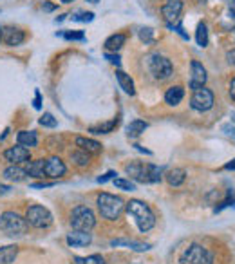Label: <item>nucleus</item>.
I'll return each mask as SVG.
<instances>
[{
  "mask_svg": "<svg viewBox=\"0 0 235 264\" xmlns=\"http://www.w3.org/2000/svg\"><path fill=\"white\" fill-rule=\"evenodd\" d=\"M17 141L18 145H22V147H36L38 145V136H36L35 130H20L17 134Z\"/></svg>",
  "mask_w": 235,
  "mask_h": 264,
  "instance_id": "obj_19",
  "label": "nucleus"
},
{
  "mask_svg": "<svg viewBox=\"0 0 235 264\" xmlns=\"http://www.w3.org/2000/svg\"><path fill=\"white\" fill-rule=\"evenodd\" d=\"M26 172L29 178H36V179H44L45 178V159H35V161H27Z\"/></svg>",
  "mask_w": 235,
  "mask_h": 264,
  "instance_id": "obj_18",
  "label": "nucleus"
},
{
  "mask_svg": "<svg viewBox=\"0 0 235 264\" xmlns=\"http://www.w3.org/2000/svg\"><path fill=\"white\" fill-rule=\"evenodd\" d=\"M4 159L11 163V165H20V163H27L31 159V152H29V148L22 147V145H17V147H9L6 150Z\"/></svg>",
  "mask_w": 235,
  "mask_h": 264,
  "instance_id": "obj_12",
  "label": "nucleus"
},
{
  "mask_svg": "<svg viewBox=\"0 0 235 264\" xmlns=\"http://www.w3.org/2000/svg\"><path fill=\"white\" fill-rule=\"evenodd\" d=\"M147 129H149V123H147V121L134 120V121H131V123L127 125V136H129V138H138V136L143 134Z\"/></svg>",
  "mask_w": 235,
  "mask_h": 264,
  "instance_id": "obj_22",
  "label": "nucleus"
},
{
  "mask_svg": "<svg viewBox=\"0 0 235 264\" xmlns=\"http://www.w3.org/2000/svg\"><path fill=\"white\" fill-rule=\"evenodd\" d=\"M199 2H201V4H203V2H204V0H199Z\"/></svg>",
  "mask_w": 235,
  "mask_h": 264,
  "instance_id": "obj_52",
  "label": "nucleus"
},
{
  "mask_svg": "<svg viewBox=\"0 0 235 264\" xmlns=\"http://www.w3.org/2000/svg\"><path fill=\"white\" fill-rule=\"evenodd\" d=\"M125 172L140 183H158V181H161V168H158L156 165H143L140 161H134L125 166Z\"/></svg>",
  "mask_w": 235,
  "mask_h": 264,
  "instance_id": "obj_3",
  "label": "nucleus"
},
{
  "mask_svg": "<svg viewBox=\"0 0 235 264\" xmlns=\"http://www.w3.org/2000/svg\"><path fill=\"white\" fill-rule=\"evenodd\" d=\"M183 98H185V89H183L181 85L170 87V89L165 93V103H167V105H170V107H176V105H179Z\"/></svg>",
  "mask_w": 235,
  "mask_h": 264,
  "instance_id": "obj_17",
  "label": "nucleus"
},
{
  "mask_svg": "<svg viewBox=\"0 0 235 264\" xmlns=\"http://www.w3.org/2000/svg\"><path fill=\"white\" fill-rule=\"evenodd\" d=\"M230 98L235 102V78L230 81Z\"/></svg>",
  "mask_w": 235,
  "mask_h": 264,
  "instance_id": "obj_44",
  "label": "nucleus"
},
{
  "mask_svg": "<svg viewBox=\"0 0 235 264\" xmlns=\"http://www.w3.org/2000/svg\"><path fill=\"white\" fill-rule=\"evenodd\" d=\"M228 11H230V15H231L230 18H235V0H230V4H228Z\"/></svg>",
  "mask_w": 235,
  "mask_h": 264,
  "instance_id": "obj_42",
  "label": "nucleus"
},
{
  "mask_svg": "<svg viewBox=\"0 0 235 264\" xmlns=\"http://www.w3.org/2000/svg\"><path fill=\"white\" fill-rule=\"evenodd\" d=\"M190 69H192V80H190V89H201V87H204V83H206V69L203 67V63L197 62V60H194V62L190 63Z\"/></svg>",
  "mask_w": 235,
  "mask_h": 264,
  "instance_id": "obj_14",
  "label": "nucleus"
},
{
  "mask_svg": "<svg viewBox=\"0 0 235 264\" xmlns=\"http://www.w3.org/2000/svg\"><path fill=\"white\" fill-rule=\"evenodd\" d=\"M90 241H92V235L89 232H78V230H74V232H71L67 235V244L72 248L87 246V244H90Z\"/></svg>",
  "mask_w": 235,
  "mask_h": 264,
  "instance_id": "obj_15",
  "label": "nucleus"
},
{
  "mask_svg": "<svg viewBox=\"0 0 235 264\" xmlns=\"http://www.w3.org/2000/svg\"><path fill=\"white\" fill-rule=\"evenodd\" d=\"M138 35H140L141 42H145V44H152L154 42V29L152 27H141L140 31H138Z\"/></svg>",
  "mask_w": 235,
  "mask_h": 264,
  "instance_id": "obj_34",
  "label": "nucleus"
},
{
  "mask_svg": "<svg viewBox=\"0 0 235 264\" xmlns=\"http://www.w3.org/2000/svg\"><path fill=\"white\" fill-rule=\"evenodd\" d=\"M71 226L78 232H90L96 226V215L90 210L89 206H76L71 212V219H69Z\"/></svg>",
  "mask_w": 235,
  "mask_h": 264,
  "instance_id": "obj_5",
  "label": "nucleus"
},
{
  "mask_svg": "<svg viewBox=\"0 0 235 264\" xmlns=\"http://www.w3.org/2000/svg\"><path fill=\"white\" fill-rule=\"evenodd\" d=\"M127 40V36L122 35V33H116V35H110L105 40V49L107 51H118V49H122L123 44H125Z\"/></svg>",
  "mask_w": 235,
  "mask_h": 264,
  "instance_id": "obj_26",
  "label": "nucleus"
},
{
  "mask_svg": "<svg viewBox=\"0 0 235 264\" xmlns=\"http://www.w3.org/2000/svg\"><path fill=\"white\" fill-rule=\"evenodd\" d=\"M149 69L156 80H168L172 76V72H174L172 62L167 56H161V54L149 56Z\"/></svg>",
  "mask_w": 235,
  "mask_h": 264,
  "instance_id": "obj_8",
  "label": "nucleus"
},
{
  "mask_svg": "<svg viewBox=\"0 0 235 264\" xmlns=\"http://www.w3.org/2000/svg\"><path fill=\"white\" fill-rule=\"evenodd\" d=\"M167 181L170 187H181V185L185 183L186 179V172L183 170V168H172V170L167 172Z\"/></svg>",
  "mask_w": 235,
  "mask_h": 264,
  "instance_id": "obj_24",
  "label": "nucleus"
},
{
  "mask_svg": "<svg viewBox=\"0 0 235 264\" xmlns=\"http://www.w3.org/2000/svg\"><path fill=\"white\" fill-rule=\"evenodd\" d=\"M118 123H120V118H114V120L107 121V123H101V125L90 127L89 132H92V134H108V132H112V130L116 129Z\"/></svg>",
  "mask_w": 235,
  "mask_h": 264,
  "instance_id": "obj_27",
  "label": "nucleus"
},
{
  "mask_svg": "<svg viewBox=\"0 0 235 264\" xmlns=\"http://www.w3.org/2000/svg\"><path fill=\"white\" fill-rule=\"evenodd\" d=\"M228 206H235V196H233V192H228V197H226L224 201H221L219 203V205L215 206V208H213V212H221V210H224V208H228Z\"/></svg>",
  "mask_w": 235,
  "mask_h": 264,
  "instance_id": "obj_35",
  "label": "nucleus"
},
{
  "mask_svg": "<svg viewBox=\"0 0 235 264\" xmlns=\"http://www.w3.org/2000/svg\"><path fill=\"white\" fill-rule=\"evenodd\" d=\"M181 13H183V2H181V0H167L161 8V15L168 27L179 24Z\"/></svg>",
  "mask_w": 235,
  "mask_h": 264,
  "instance_id": "obj_10",
  "label": "nucleus"
},
{
  "mask_svg": "<svg viewBox=\"0 0 235 264\" xmlns=\"http://www.w3.org/2000/svg\"><path fill=\"white\" fill-rule=\"evenodd\" d=\"M224 170H235V157L231 159V161H228L224 165Z\"/></svg>",
  "mask_w": 235,
  "mask_h": 264,
  "instance_id": "obj_46",
  "label": "nucleus"
},
{
  "mask_svg": "<svg viewBox=\"0 0 235 264\" xmlns=\"http://www.w3.org/2000/svg\"><path fill=\"white\" fill-rule=\"evenodd\" d=\"M60 36H63L65 40H80V42L85 40V33L83 31H63L60 33Z\"/></svg>",
  "mask_w": 235,
  "mask_h": 264,
  "instance_id": "obj_36",
  "label": "nucleus"
},
{
  "mask_svg": "<svg viewBox=\"0 0 235 264\" xmlns=\"http://www.w3.org/2000/svg\"><path fill=\"white\" fill-rule=\"evenodd\" d=\"M96 203H98V210L101 217L107 221L120 219V215L125 210V203L122 197L112 196V194H99Z\"/></svg>",
  "mask_w": 235,
  "mask_h": 264,
  "instance_id": "obj_2",
  "label": "nucleus"
},
{
  "mask_svg": "<svg viewBox=\"0 0 235 264\" xmlns=\"http://www.w3.org/2000/svg\"><path fill=\"white\" fill-rule=\"evenodd\" d=\"M114 175H118L116 172H114V170H108L105 175H99V178H98V183H101V185H103V183H107L108 179H112Z\"/></svg>",
  "mask_w": 235,
  "mask_h": 264,
  "instance_id": "obj_38",
  "label": "nucleus"
},
{
  "mask_svg": "<svg viewBox=\"0 0 235 264\" xmlns=\"http://www.w3.org/2000/svg\"><path fill=\"white\" fill-rule=\"evenodd\" d=\"M105 58H107L108 62L112 63V65H118V67H120V65H122V58H120V56H118V54H112V53H105Z\"/></svg>",
  "mask_w": 235,
  "mask_h": 264,
  "instance_id": "obj_37",
  "label": "nucleus"
},
{
  "mask_svg": "<svg viewBox=\"0 0 235 264\" xmlns=\"http://www.w3.org/2000/svg\"><path fill=\"white\" fill-rule=\"evenodd\" d=\"M212 253L201 244H190L179 257L181 264H212Z\"/></svg>",
  "mask_w": 235,
  "mask_h": 264,
  "instance_id": "obj_7",
  "label": "nucleus"
},
{
  "mask_svg": "<svg viewBox=\"0 0 235 264\" xmlns=\"http://www.w3.org/2000/svg\"><path fill=\"white\" fill-rule=\"evenodd\" d=\"M71 161L76 166H87L90 163V156H89V152H85V150H81L80 148V150L71 154Z\"/></svg>",
  "mask_w": 235,
  "mask_h": 264,
  "instance_id": "obj_28",
  "label": "nucleus"
},
{
  "mask_svg": "<svg viewBox=\"0 0 235 264\" xmlns=\"http://www.w3.org/2000/svg\"><path fill=\"white\" fill-rule=\"evenodd\" d=\"M105 264H107V262H105Z\"/></svg>",
  "mask_w": 235,
  "mask_h": 264,
  "instance_id": "obj_53",
  "label": "nucleus"
},
{
  "mask_svg": "<svg viewBox=\"0 0 235 264\" xmlns=\"http://www.w3.org/2000/svg\"><path fill=\"white\" fill-rule=\"evenodd\" d=\"M4 178L8 179V181L20 183V181H24V179L27 178V172H26V168H22V166L11 165V166H8V168L4 170Z\"/></svg>",
  "mask_w": 235,
  "mask_h": 264,
  "instance_id": "obj_21",
  "label": "nucleus"
},
{
  "mask_svg": "<svg viewBox=\"0 0 235 264\" xmlns=\"http://www.w3.org/2000/svg\"><path fill=\"white\" fill-rule=\"evenodd\" d=\"M222 130H224V132L230 136V138L235 139V127L233 125H230V123H224V125H222Z\"/></svg>",
  "mask_w": 235,
  "mask_h": 264,
  "instance_id": "obj_39",
  "label": "nucleus"
},
{
  "mask_svg": "<svg viewBox=\"0 0 235 264\" xmlns=\"http://www.w3.org/2000/svg\"><path fill=\"white\" fill-rule=\"evenodd\" d=\"M114 187L120 188V190H127V192L136 190V185L132 183L131 179H114Z\"/></svg>",
  "mask_w": 235,
  "mask_h": 264,
  "instance_id": "obj_33",
  "label": "nucleus"
},
{
  "mask_svg": "<svg viewBox=\"0 0 235 264\" xmlns=\"http://www.w3.org/2000/svg\"><path fill=\"white\" fill-rule=\"evenodd\" d=\"M233 31H235V29H233Z\"/></svg>",
  "mask_w": 235,
  "mask_h": 264,
  "instance_id": "obj_54",
  "label": "nucleus"
},
{
  "mask_svg": "<svg viewBox=\"0 0 235 264\" xmlns=\"http://www.w3.org/2000/svg\"><path fill=\"white\" fill-rule=\"evenodd\" d=\"M74 264H105V259L101 255H89V257H76Z\"/></svg>",
  "mask_w": 235,
  "mask_h": 264,
  "instance_id": "obj_30",
  "label": "nucleus"
},
{
  "mask_svg": "<svg viewBox=\"0 0 235 264\" xmlns=\"http://www.w3.org/2000/svg\"><path fill=\"white\" fill-rule=\"evenodd\" d=\"M125 208H127V212H129V215L134 217L138 228L143 233L150 232V230L156 226V214H154L152 208H150L147 203L140 201V199H132V201L127 203Z\"/></svg>",
  "mask_w": 235,
  "mask_h": 264,
  "instance_id": "obj_1",
  "label": "nucleus"
},
{
  "mask_svg": "<svg viewBox=\"0 0 235 264\" xmlns=\"http://www.w3.org/2000/svg\"><path fill=\"white\" fill-rule=\"evenodd\" d=\"M27 221L26 217H22L17 212H4L0 215V230L6 233V235H24L27 232Z\"/></svg>",
  "mask_w": 235,
  "mask_h": 264,
  "instance_id": "obj_4",
  "label": "nucleus"
},
{
  "mask_svg": "<svg viewBox=\"0 0 235 264\" xmlns=\"http://www.w3.org/2000/svg\"><path fill=\"white\" fill-rule=\"evenodd\" d=\"M62 2H63V4H71L72 0H62Z\"/></svg>",
  "mask_w": 235,
  "mask_h": 264,
  "instance_id": "obj_50",
  "label": "nucleus"
},
{
  "mask_svg": "<svg viewBox=\"0 0 235 264\" xmlns=\"http://www.w3.org/2000/svg\"><path fill=\"white\" fill-rule=\"evenodd\" d=\"M231 121H235V112H233V114H231Z\"/></svg>",
  "mask_w": 235,
  "mask_h": 264,
  "instance_id": "obj_51",
  "label": "nucleus"
},
{
  "mask_svg": "<svg viewBox=\"0 0 235 264\" xmlns=\"http://www.w3.org/2000/svg\"><path fill=\"white\" fill-rule=\"evenodd\" d=\"M24 40H26V33L22 29L13 26L0 27V42H4L9 47H17V45L24 44Z\"/></svg>",
  "mask_w": 235,
  "mask_h": 264,
  "instance_id": "obj_11",
  "label": "nucleus"
},
{
  "mask_svg": "<svg viewBox=\"0 0 235 264\" xmlns=\"http://www.w3.org/2000/svg\"><path fill=\"white\" fill-rule=\"evenodd\" d=\"M54 8H56V6H54V4H49L47 0H45L44 4H42V9H45V11H54Z\"/></svg>",
  "mask_w": 235,
  "mask_h": 264,
  "instance_id": "obj_43",
  "label": "nucleus"
},
{
  "mask_svg": "<svg viewBox=\"0 0 235 264\" xmlns=\"http://www.w3.org/2000/svg\"><path fill=\"white\" fill-rule=\"evenodd\" d=\"M136 148H138V150H140V152H145V154H152L150 152V150H147V148H143V147H140V145H134Z\"/></svg>",
  "mask_w": 235,
  "mask_h": 264,
  "instance_id": "obj_48",
  "label": "nucleus"
},
{
  "mask_svg": "<svg viewBox=\"0 0 235 264\" xmlns=\"http://www.w3.org/2000/svg\"><path fill=\"white\" fill-rule=\"evenodd\" d=\"M17 255H18V246H17V244H9V246L0 248V264L15 262Z\"/></svg>",
  "mask_w": 235,
  "mask_h": 264,
  "instance_id": "obj_25",
  "label": "nucleus"
},
{
  "mask_svg": "<svg viewBox=\"0 0 235 264\" xmlns=\"http://www.w3.org/2000/svg\"><path fill=\"white\" fill-rule=\"evenodd\" d=\"M110 246H125V248H131L134 251H147L150 250V244L147 242H140V241H134V239H112L110 241Z\"/></svg>",
  "mask_w": 235,
  "mask_h": 264,
  "instance_id": "obj_16",
  "label": "nucleus"
},
{
  "mask_svg": "<svg viewBox=\"0 0 235 264\" xmlns=\"http://www.w3.org/2000/svg\"><path fill=\"white\" fill-rule=\"evenodd\" d=\"M71 18L74 22H92L94 20V13H90V11H78Z\"/></svg>",
  "mask_w": 235,
  "mask_h": 264,
  "instance_id": "obj_32",
  "label": "nucleus"
},
{
  "mask_svg": "<svg viewBox=\"0 0 235 264\" xmlns=\"http://www.w3.org/2000/svg\"><path fill=\"white\" fill-rule=\"evenodd\" d=\"M76 147H80L81 150H85V152L89 154L101 152V143H98V141H94V139L90 138H81V136L76 138Z\"/></svg>",
  "mask_w": 235,
  "mask_h": 264,
  "instance_id": "obj_20",
  "label": "nucleus"
},
{
  "mask_svg": "<svg viewBox=\"0 0 235 264\" xmlns=\"http://www.w3.org/2000/svg\"><path fill=\"white\" fill-rule=\"evenodd\" d=\"M40 125L47 127V129H54V127L58 125V121H56V118L51 112H44V116L40 118Z\"/></svg>",
  "mask_w": 235,
  "mask_h": 264,
  "instance_id": "obj_31",
  "label": "nucleus"
},
{
  "mask_svg": "<svg viewBox=\"0 0 235 264\" xmlns=\"http://www.w3.org/2000/svg\"><path fill=\"white\" fill-rule=\"evenodd\" d=\"M226 60H228V63H230V65H233V67H235V49H231V51H228V53H226Z\"/></svg>",
  "mask_w": 235,
  "mask_h": 264,
  "instance_id": "obj_40",
  "label": "nucleus"
},
{
  "mask_svg": "<svg viewBox=\"0 0 235 264\" xmlns=\"http://www.w3.org/2000/svg\"><path fill=\"white\" fill-rule=\"evenodd\" d=\"M116 80H118V83H120V87H122V89L125 91L127 94H131V96H134V94H136L134 81H132V78L129 76L127 72L116 71Z\"/></svg>",
  "mask_w": 235,
  "mask_h": 264,
  "instance_id": "obj_23",
  "label": "nucleus"
},
{
  "mask_svg": "<svg viewBox=\"0 0 235 264\" xmlns=\"http://www.w3.org/2000/svg\"><path fill=\"white\" fill-rule=\"evenodd\" d=\"M35 109H38V111L42 109V96H40V91H36V94H35Z\"/></svg>",
  "mask_w": 235,
  "mask_h": 264,
  "instance_id": "obj_41",
  "label": "nucleus"
},
{
  "mask_svg": "<svg viewBox=\"0 0 235 264\" xmlns=\"http://www.w3.org/2000/svg\"><path fill=\"white\" fill-rule=\"evenodd\" d=\"M54 183H45V181H42V183H35L33 185V188H47V187H53Z\"/></svg>",
  "mask_w": 235,
  "mask_h": 264,
  "instance_id": "obj_45",
  "label": "nucleus"
},
{
  "mask_svg": "<svg viewBox=\"0 0 235 264\" xmlns=\"http://www.w3.org/2000/svg\"><path fill=\"white\" fill-rule=\"evenodd\" d=\"M9 190H11V188H9L8 185L0 183V196H6V194H9Z\"/></svg>",
  "mask_w": 235,
  "mask_h": 264,
  "instance_id": "obj_47",
  "label": "nucleus"
},
{
  "mask_svg": "<svg viewBox=\"0 0 235 264\" xmlns=\"http://www.w3.org/2000/svg\"><path fill=\"white\" fill-rule=\"evenodd\" d=\"M26 221L29 226L33 228H49L51 224H53V214H51L45 206H40V205H33L27 208L26 212Z\"/></svg>",
  "mask_w": 235,
  "mask_h": 264,
  "instance_id": "obj_6",
  "label": "nucleus"
},
{
  "mask_svg": "<svg viewBox=\"0 0 235 264\" xmlns=\"http://www.w3.org/2000/svg\"><path fill=\"white\" fill-rule=\"evenodd\" d=\"M213 93L206 87H201V89L194 91L192 98H190V107L197 112H206L213 107Z\"/></svg>",
  "mask_w": 235,
  "mask_h": 264,
  "instance_id": "obj_9",
  "label": "nucleus"
},
{
  "mask_svg": "<svg viewBox=\"0 0 235 264\" xmlns=\"http://www.w3.org/2000/svg\"><path fill=\"white\" fill-rule=\"evenodd\" d=\"M87 2H90V4H98L99 0H87Z\"/></svg>",
  "mask_w": 235,
  "mask_h": 264,
  "instance_id": "obj_49",
  "label": "nucleus"
},
{
  "mask_svg": "<svg viewBox=\"0 0 235 264\" xmlns=\"http://www.w3.org/2000/svg\"><path fill=\"white\" fill-rule=\"evenodd\" d=\"M195 42H197V45H201V47H206L208 45V27L204 22H201L197 26V31H195Z\"/></svg>",
  "mask_w": 235,
  "mask_h": 264,
  "instance_id": "obj_29",
  "label": "nucleus"
},
{
  "mask_svg": "<svg viewBox=\"0 0 235 264\" xmlns=\"http://www.w3.org/2000/svg\"><path fill=\"white\" fill-rule=\"evenodd\" d=\"M67 172V166L65 163L60 159L58 156H53L49 159H45V178H51V179H58L62 175H65Z\"/></svg>",
  "mask_w": 235,
  "mask_h": 264,
  "instance_id": "obj_13",
  "label": "nucleus"
}]
</instances>
